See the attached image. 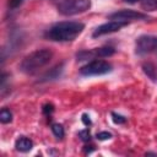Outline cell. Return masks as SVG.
<instances>
[{"mask_svg": "<svg viewBox=\"0 0 157 157\" xmlns=\"http://www.w3.org/2000/svg\"><path fill=\"white\" fill-rule=\"evenodd\" d=\"M85 25L81 22L76 21H65V22H59L52 26L45 36L48 39L54 40V42H70L74 40L76 37L81 34L83 31Z\"/></svg>", "mask_w": 157, "mask_h": 157, "instance_id": "1", "label": "cell"}, {"mask_svg": "<svg viewBox=\"0 0 157 157\" xmlns=\"http://www.w3.org/2000/svg\"><path fill=\"white\" fill-rule=\"evenodd\" d=\"M53 56L52 50L49 49H37L25 56V59L21 61L20 69L25 74H34L39 69H42L44 65H47Z\"/></svg>", "mask_w": 157, "mask_h": 157, "instance_id": "2", "label": "cell"}, {"mask_svg": "<svg viewBox=\"0 0 157 157\" xmlns=\"http://www.w3.org/2000/svg\"><path fill=\"white\" fill-rule=\"evenodd\" d=\"M91 7V0H60L58 11L64 16H72L86 12Z\"/></svg>", "mask_w": 157, "mask_h": 157, "instance_id": "3", "label": "cell"}, {"mask_svg": "<svg viewBox=\"0 0 157 157\" xmlns=\"http://www.w3.org/2000/svg\"><path fill=\"white\" fill-rule=\"evenodd\" d=\"M110 71H112V65L102 59H94L80 69V72L83 76H99L108 74Z\"/></svg>", "mask_w": 157, "mask_h": 157, "instance_id": "4", "label": "cell"}, {"mask_svg": "<svg viewBox=\"0 0 157 157\" xmlns=\"http://www.w3.org/2000/svg\"><path fill=\"white\" fill-rule=\"evenodd\" d=\"M157 49V37L153 36H141L136 39L135 52L139 55H146Z\"/></svg>", "mask_w": 157, "mask_h": 157, "instance_id": "5", "label": "cell"}, {"mask_svg": "<svg viewBox=\"0 0 157 157\" xmlns=\"http://www.w3.org/2000/svg\"><path fill=\"white\" fill-rule=\"evenodd\" d=\"M142 18H146V15L134 10H120L109 15V20L121 21L125 23H129L130 21H134V20H142Z\"/></svg>", "mask_w": 157, "mask_h": 157, "instance_id": "6", "label": "cell"}, {"mask_svg": "<svg viewBox=\"0 0 157 157\" xmlns=\"http://www.w3.org/2000/svg\"><path fill=\"white\" fill-rule=\"evenodd\" d=\"M128 23L125 22H121V21H115V20H112L107 23H103L101 26H98L94 32H93V37H99V36H103V34H108V33H113V32H117L119 31L120 28H123L124 26H126Z\"/></svg>", "mask_w": 157, "mask_h": 157, "instance_id": "7", "label": "cell"}, {"mask_svg": "<svg viewBox=\"0 0 157 157\" xmlns=\"http://www.w3.org/2000/svg\"><path fill=\"white\" fill-rule=\"evenodd\" d=\"M15 147H16L17 151H21V152H28V151L32 150V147H33V142H32L28 137L22 136V137H20V139H17V141H16V144H15Z\"/></svg>", "mask_w": 157, "mask_h": 157, "instance_id": "8", "label": "cell"}, {"mask_svg": "<svg viewBox=\"0 0 157 157\" xmlns=\"http://www.w3.org/2000/svg\"><path fill=\"white\" fill-rule=\"evenodd\" d=\"M12 120V113L6 109V108H2L1 112H0V121L4 123V124H7Z\"/></svg>", "mask_w": 157, "mask_h": 157, "instance_id": "9", "label": "cell"}, {"mask_svg": "<svg viewBox=\"0 0 157 157\" xmlns=\"http://www.w3.org/2000/svg\"><path fill=\"white\" fill-rule=\"evenodd\" d=\"M52 131L53 134L58 137V139H63L64 135H65V131H64V128L60 125V124H52Z\"/></svg>", "mask_w": 157, "mask_h": 157, "instance_id": "10", "label": "cell"}, {"mask_svg": "<svg viewBox=\"0 0 157 157\" xmlns=\"http://www.w3.org/2000/svg\"><path fill=\"white\" fill-rule=\"evenodd\" d=\"M142 7L146 10H155L157 9V0H141Z\"/></svg>", "mask_w": 157, "mask_h": 157, "instance_id": "11", "label": "cell"}, {"mask_svg": "<svg viewBox=\"0 0 157 157\" xmlns=\"http://www.w3.org/2000/svg\"><path fill=\"white\" fill-rule=\"evenodd\" d=\"M112 118H113V121H114L115 124H124V123L126 121V119H125L123 115L117 114V113H112Z\"/></svg>", "mask_w": 157, "mask_h": 157, "instance_id": "12", "label": "cell"}, {"mask_svg": "<svg viewBox=\"0 0 157 157\" xmlns=\"http://www.w3.org/2000/svg\"><path fill=\"white\" fill-rule=\"evenodd\" d=\"M78 136H80V139H81L82 141H90V140H91V134H90L88 129L81 130V131L78 132Z\"/></svg>", "mask_w": 157, "mask_h": 157, "instance_id": "13", "label": "cell"}, {"mask_svg": "<svg viewBox=\"0 0 157 157\" xmlns=\"http://www.w3.org/2000/svg\"><path fill=\"white\" fill-rule=\"evenodd\" d=\"M110 137H112V135L109 132H107V131H102V132H98L97 134V139L98 140H108Z\"/></svg>", "mask_w": 157, "mask_h": 157, "instance_id": "14", "label": "cell"}, {"mask_svg": "<svg viewBox=\"0 0 157 157\" xmlns=\"http://www.w3.org/2000/svg\"><path fill=\"white\" fill-rule=\"evenodd\" d=\"M22 2H23V0H10V1H9V6H10L11 9H16V7H18Z\"/></svg>", "mask_w": 157, "mask_h": 157, "instance_id": "15", "label": "cell"}, {"mask_svg": "<svg viewBox=\"0 0 157 157\" xmlns=\"http://www.w3.org/2000/svg\"><path fill=\"white\" fill-rule=\"evenodd\" d=\"M53 110H54V107L52 105V104H45L44 107H43V112H44V114H50V113H53Z\"/></svg>", "mask_w": 157, "mask_h": 157, "instance_id": "16", "label": "cell"}, {"mask_svg": "<svg viewBox=\"0 0 157 157\" xmlns=\"http://www.w3.org/2000/svg\"><path fill=\"white\" fill-rule=\"evenodd\" d=\"M82 121H83V124H85L86 126L91 125V120H90V117H87L86 114H83V115H82Z\"/></svg>", "mask_w": 157, "mask_h": 157, "instance_id": "17", "label": "cell"}, {"mask_svg": "<svg viewBox=\"0 0 157 157\" xmlns=\"http://www.w3.org/2000/svg\"><path fill=\"white\" fill-rule=\"evenodd\" d=\"M123 1H125V2H128V4H135V2H137L139 0H123Z\"/></svg>", "mask_w": 157, "mask_h": 157, "instance_id": "18", "label": "cell"}]
</instances>
